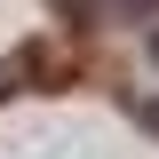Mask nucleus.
<instances>
[{"mask_svg": "<svg viewBox=\"0 0 159 159\" xmlns=\"http://www.w3.org/2000/svg\"><path fill=\"white\" fill-rule=\"evenodd\" d=\"M151 64H159V32H151Z\"/></svg>", "mask_w": 159, "mask_h": 159, "instance_id": "nucleus-1", "label": "nucleus"}]
</instances>
